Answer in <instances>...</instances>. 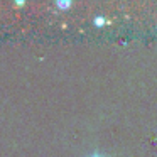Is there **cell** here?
<instances>
[{"label": "cell", "instance_id": "1", "mask_svg": "<svg viewBox=\"0 0 157 157\" xmlns=\"http://www.w3.org/2000/svg\"><path fill=\"white\" fill-rule=\"evenodd\" d=\"M86 157H110V155H106V154H103V152H98V150H95V152H90Z\"/></svg>", "mask_w": 157, "mask_h": 157}, {"label": "cell", "instance_id": "2", "mask_svg": "<svg viewBox=\"0 0 157 157\" xmlns=\"http://www.w3.org/2000/svg\"><path fill=\"white\" fill-rule=\"evenodd\" d=\"M71 2H58V5L59 7H66V5H69Z\"/></svg>", "mask_w": 157, "mask_h": 157}]
</instances>
